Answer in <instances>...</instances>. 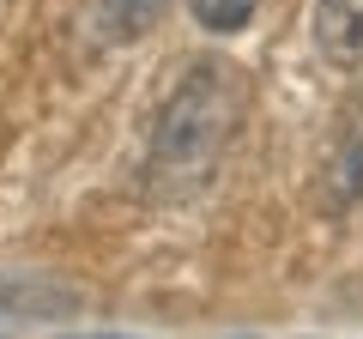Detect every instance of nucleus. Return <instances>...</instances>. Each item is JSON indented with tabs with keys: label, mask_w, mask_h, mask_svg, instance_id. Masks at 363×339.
I'll use <instances>...</instances> for the list:
<instances>
[{
	"label": "nucleus",
	"mask_w": 363,
	"mask_h": 339,
	"mask_svg": "<svg viewBox=\"0 0 363 339\" xmlns=\"http://www.w3.org/2000/svg\"><path fill=\"white\" fill-rule=\"evenodd\" d=\"M309 30L333 67H363V0H315Z\"/></svg>",
	"instance_id": "3"
},
{
	"label": "nucleus",
	"mask_w": 363,
	"mask_h": 339,
	"mask_svg": "<svg viewBox=\"0 0 363 339\" xmlns=\"http://www.w3.org/2000/svg\"><path fill=\"white\" fill-rule=\"evenodd\" d=\"M169 0H97V30L116 43L140 37V30H152V18L164 13Z\"/></svg>",
	"instance_id": "4"
},
{
	"label": "nucleus",
	"mask_w": 363,
	"mask_h": 339,
	"mask_svg": "<svg viewBox=\"0 0 363 339\" xmlns=\"http://www.w3.org/2000/svg\"><path fill=\"white\" fill-rule=\"evenodd\" d=\"M363 200V91L351 97L345 109V128L333 140V157H327V206L345 212Z\"/></svg>",
	"instance_id": "2"
},
{
	"label": "nucleus",
	"mask_w": 363,
	"mask_h": 339,
	"mask_svg": "<svg viewBox=\"0 0 363 339\" xmlns=\"http://www.w3.org/2000/svg\"><path fill=\"white\" fill-rule=\"evenodd\" d=\"M91 339H116V333H91Z\"/></svg>",
	"instance_id": "6"
},
{
	"label": "nucleus",
	"mask_w": 363,
	"mask_h": 339,
	"mask_svg": "<svg viewBox=\"0 0 363 339\" xmlns=\"http://www.w3.org/2000/svg\"><path fill=\"white\" fill-rule=\"evenodd\" d=\"M236 121H242V79H236V67H224V61L188 67V79L169 91L164 116L152 128V157H145L152 188L157 194L200 188L212 176V164L224 157Z\"/></svg>",
	"instance_id": "1"
},
{
	"label": "nucleus",
	"mask_w": 363,
	"mask_h": 339,
	"mask_svg": "<svg viewBox=\"0 0 363 339\" xmlns=\"http://www.w3.org/2000/svg\"><path fill=\"white\" fill-rule=\"evenodd\" d=\"M194 6V25L212 30V37H230V30H242L248 18H255L260 0H188Z\"/></svg>",
	"instance_id": "5"
}]
</instances>
